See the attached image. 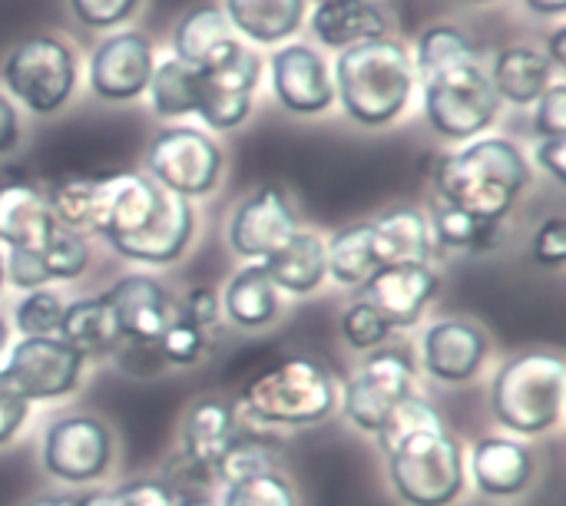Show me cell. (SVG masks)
Instances as JSON below:
<instances>
[{
	"mask_svg": "<svg viewBox=\"0 0 566 506\" xmlns=\"http://www.w3.org/2000/svg\"><path fill=\"white\" fill-rule=\"evenodd\" d=\"M534 159L544 172H551L554 182H566V136L560 139H541L534 149Z\"/></svg>",
	"mask_w": 566,
	"mask_h": 506,
	"instance_id": "f907efd6",
	"label": "cell"
},
{
	"mask_svg": "<svg viewBox=\"0 0 566 506\" xmlns=\"http://www.w3.org/2000/svg\"><path fill=\"white\" fill-rule=\"evenodd\" d=\"M113 464V434L99 418H60L43 434V467L63 484L99 481Z\"/></svg>",
	"mask_w": 566,
	"mask_h": 506,
	"instance_id": "30bf717a",
	"label": "cell"
},
{
	"mask_svg": "<svg viewBox=\"0 0 566 506\" xmlns=\"http://www.w3.org/2000/svg\"><path fill=\"white\" fill-rule=\"evenodd\" d=\"M219 302H222V312L245 331L265 328L279 315V288L272 285L262 262L239 268Z\"/></svg>",
	"mask_w": 566,
	"mask_h": 506,
	"instance_id": "f546056e",
	"label": "cell"
},
{
	"mask_svg": "<svg viewBox=\"0 0 566 506\" xmlns=\"http://www.w3.org/2000/svg\"><path fill=\"white\" fill-rule=\"evenodd\" d=\"M30 506H80V500H70V497H40Z\"/></svg>",
	"mask_w": 566,
	"mask_h": 506,
	"instance_id": "9f6ffc18",
	"label": "cell"
},
{
	"mask_svg": "<svg viewBox=\"0 0 566 506\" xmlns=\"http://www.w3.org/2000/svg\"><path fill=\"white\" fill-rule=\"evenodd\" d=\"M56 338L86 361V358H99L113 351L123 341V331L106 295H93V298H76L63 305Z\"/></svg>",
	"mask_w": 566,
	"mask_h": 506,
	"instance_id": "4316f807",
	"label": "cell"
},
{
	"mask_svg": "<svg viewBox=\"0 0 566 506\" xmlns=\"http://www.w3.org/2000/svg\"><path fill=\"white\" fill-rule=\"evenodd\" d=\"M222 506H295V491L279 471H262L226 484Z\"/></svg>",
	"mask_w": 566,
	"mask_h": 506,
	"instance_id": "8d00e7d4",
	"label": "cell"
},
{
	"mask_svg": "<svg viewBox=\"0 0 566 506\" xmlns=\"http://www.w3.org/2000/svg\"><path fill=\"white\" fill-rule=\"evenodd\" d=\"M531 259L547 268H560L566 262V222L560 215H551L541 222L531 242Z\"/></svg>",
	"mask_w": 566,
	"mask_h": 506,
	"instance_id": "bcb514c9",
	"label": "cell"
},
{
	"mask_svg": "<svg viewBox=\"0 0 566 506\" xmlns=\"http://www.w3.org/2000/svg\"><path fill=\"white\" fill-rule=\"evenodd\" d=\"M196 232V212L189 205V199L169 196L163 189V202L156 209V215L133 235L113 239L109 245L116 249V255L129 259V262H143V265H172L182 259V252L189 249Z\"/></svg>",
	"mask_w": 566,
	"mask_h": 506,
	"instance_id": "e0dca14e",
	"label": "cell"
},
{
	"mask_svg": "<svg viewBox=\"0 0 566 506\" xmlns=\"http://www.w3.org/2000/svg\"><path fill=\"white\" fill-rule=\"evenodd\" d=\"M242 404L249 418L259 424L312 428V424H322L335 411L338 388L325 365L312 358H285L259 371L245 384Z\"/></svg>",
	"mask_w": 566,
	"mask_h": 506,
	"instance_id": "277c9868",
	"label": "cell"
},
{
	"mask_svg": "<svg viewBox=\"0 0 566 506\" xmlns=\"http://www.w3.org/2000/svg\"><path fill=\"white\" fill-rule=\"evenodd\" d=\"M43 262H46V272H50V282L60 278V282H73L86 272L90 265V245L80 232L73 229H53V235L43 242L40 249Z\"/></svg>",
	"mask_w": 566,
	"mask_h": 506,
	"instance_id": "74e56055",
	"label": "cell"
},
{
	"mask_svg": "<svg viewBox=\"0 0 566 506\" xmlns=\"http://www.w3.org/2000/svg\"><path fill=\"white\" fill-rule=\"evenodd\" d=\"M179 312H182L189 321H196L199 328H212V325L219 321V312H222L219 292H216V288H192V292L182 298Z\"/></svg>",
	"mask_w": 566,
	"mask_h": 506,
	"instance_id": "681fc988",
	"label": "cell"
},
{
	"mask_svg": "<svg viewBox=\"0 0 566 506\" xmlns=\"http://www.w3.org/2000/svg\"><path fill=\"white\" fill-rule=\"evenodd\" d=\"M488 351L491 345H488L484 328L464 318H448V321L431 325L421 341V358H424L428 375L444 384L471 381L481 371Z\"/></svg>",
	"mask_w": 566,
	"mask_h": 506,
	"instance_id": "ac0fdd59",
	"label": "cell"
},
{
	"mask_svg": "<svg viewBox=\"0 0 566 506\" xmlns=\"http://www.w3.org/2000/svg\"><path fill=\"white\" fill-rule=\"evenodd\" d=\"M90 199H93V179H66L50 189L46 205L60 229H86L90 222Z\"/></svg>",
	"mask_w": 566,
	"mask_h": 506,
	"instance_id": "60d3db41",
	"label": "cell"
},
{
	"mask_svg": "<svg viewBox=\"0 0 566 506\" xmlns=\"http://www.w3.org/2000/svg\"><path fill=\"white\" fill-rule=\"evenodd\" d=\"M534 129H537L541 139H560V136H566V83L554 80L551 89L537 99Z\"/></svg>",
	"mask_w": 566,
	"mask_h": 506,
	"instance_id": "f6af8a7d",
	"label": "cell"
},
{
	"mask_svg": "<svg viewBox=\"0 0 566 506\" xmlns=\"http://www.w3.org/2000/svg\"><path fill=\"white\" fill-rule=\"evenodd\" d=\"M249 113H252V93L202 76L196 116H199L206 126H212V129H219V133H229V129L242 126V123L249 119Z\"/></svg>",
	"mask_w": 566,
	"mask_h": 506,
	"instance_id": "d590c367",
	"label": "cell"
},
{
	"mask_svg": "<svg viewBox=\"0 0 566 506\" xmlns=\"http://www.w3.org/2000/svg\"><path fill=\"white\" fill-rule=\"evenodd\" d=\"M163 189L139 172H113L93 179L90 222L86 229L103 235L106 242L139 232L159 209Z\"/></svg>",
	"mask_w": 566,
	"mask_h": 506,
	"instance_id": "7c38bea8",
	"label": "cell"
},
{
	"mask_svg": "<svg viewBox=\"0 0 566 506\" xmlns=\"http://www.w3.org/2000/svg\"><path fill=\"white\" fill-rule=\"evenodd\" d=\"M415 73L424 80L444 66H454V63H464V60H478V50L471 43V36L461 30V27H451V23H434L428 27L418 43H415Z\"/></svg>",
	"mask_w": 566,
	"mask_h": 506,
	"instance_id": "836d02e7",
	"label": "cell"
},
{
	"mask_svg": "<svg viewBox=\"0 0 566 506\" xmlns=\"http://www.w3.org/2000/svg\"><path fill=\"white\" fill-rule=\"evenodd\" d=\"M385 457L391 487L408 506H451L468 487L464 451L448 428L415 434Z\"/></svg>",
	"mask_w": 566,
	"mask_h": 506,
	"instance_id": "5b68a950",
	"label": "cell"
},
{
	"mask_svg": "<svg viewBox=\"0 0 566 506\" xmlns=\"http://www.w3.org/2000/svg\"><path fill=\"white\" fill-rule=\"evenodd\" d=\"M103 295L116 312L123 338H129L136 345H156L163 328L176 315V305H172L169 292L149 275H123Z\"/></svg>",
	"mask_w": 566,
	"mask_h": 506,
	"instance_id": "d6986e66",
	"label": "cell"
},
{
	"mask_svg": "<svg viewBox=\"0 0 566 506\" xmlns=\"http://www.w3.org/2000/svg\"><path fill=\"white\" fill-rule=\"evenodd\" d=\"M83 365L86 361L60 338H20L10 348V361L3 365V375L33 404V401L66 398L80 384Z\"/></svg>",
	"mask_w": 566,
	"mask_h": 506,
	"instance_id": "8fae6325",
	"label": "cell"
},
{
	"mask_svg": "<svg viewBox=\"0 0 566 506\" xmlns=\"http://www.w3.org/2000/svg\"><path fill=\"white\" fill-rule=\"evenodd\" d=\"M56 222L50 215L46 196L23 182L10 179L0 182V242L10 249H43L53 235Z\"/></svg>",
	"mask_w": 566,
	"mask_h": 506,
	"instance_id": "d4e9b609",
	"label": "cell"
},
{
	"mask_svg": "<svg viewBox=\"0 0 566 506\" xmlns=\"http://www.w3.org/2000/svg\"><path fill=\"white\" fill-rule=\"evenodd\" d=\"M239 441V421L232 404L222 398H202L189 408L182 421V454L192 471L216 481L219 464Z\"/></svg>",
	"mask_w": 566,
	"mask_h": 506,
	"instance_id": "ffe728a7",
	"label": "cell"
},
{
	"mask_svg": "<svg viewBox=\"0 0 566 506\" xmlns=\"http://www.w3.org/2000/svg\"><path fill=\"white\" fill-rule=\"evenodd\" d=\"M431 239L454 252H491L501 239V222H484L458 205L438 202L428 219Z\"/></svg>",
	"mask_w": 566,
	"mask_h": 506,
	"instance_id": "d6a6232c",
	"label": "cell"
},
{
	"mask_svg": "<svg viewBox=\"0 0 566 506\" xmlns=\"http://www.w3.org/2000/svg\"><path fill=\"white\" fill-rule=\"evenodd\" d=\"M156 56L153 43L136 30L109 33L96 43L90 56V89L96 99L106 103H129L139 99L149 86Z\"/></svg>",
	"mask_w": 566,
	"mask_h": 506,
	"instance_id": "5bb4252c",
	"label": "cell"
},
{
	"mask_svg": "<svg viewBox=\"0 0 566 506\" xmlns=\"http://www.w3.org/2000/svg\"><path fill=\"white\" fill-rule=\"evenodd\" d=\"M554 73L557 70L551 66L544 50H534V46H504V50H497V56L488 70L497 99L514 103V106L537 103L551 89Z\"/></svg>",
	"mask_w": 566,
	"mask_h": 506,
	"instance_id": "484cf974",
	"label": "cell"
},
{
	"mask_svg": "<svg viewBox=\"0 0 566 506\" xmlns=\"http://www.w3.org/2000/svg\"><path fill=\"white\" fill-rule=\"evenodd\" d=\"M534 454L514 438H481L471 454V474L488 497H517L534 481Z\"/></svg>",
	"mask_w": 566,
	"mask_h": 506,
	"instance_id": "7402d4cb",
	"label": "cell"
},
{
	"mask_svg": "<svg viewBox=\"0 0 566 506\" xmlns=\"http://www.w3.org/2000/svg\"><path fill=\"white\" fill-rule=\"evenodd\" d=\"M143 0H70L73 17L90 30H113L126 23Z\"/></svg>",
	"mask_w": 566,
	"mask_h": 506,
	"instance_id": "7bdbcfd3",
	"label": "cell"
},
{
	"mask_svg": "<svg viewBox=\"0 0 566 506\" xmlns=\"http://www.w3.org/2000/svg\"><path fill=\"white\" fill-rule=\"evenodd\" d=\"M464 3H494V0H464Z\"/></svg>",
	"mask_w": 566,
	"mask_h": 506,
	"instance_id": "94428289",
	"label": "cell"
},
{
	"mask_svg": "<svg viewBox=\"0 0 566 506\" xmlns=\"http://www.w3.org/2000/svg\"><path fill=\"white\" fill-rule=\"evenodd\" d=\"M239 43L242 40L232 33L222 7L216 3H199L186 10L172 30V56L189 63L199 73L222 66L239 50Z\"/></svg>",
	"mask_w": 566,
	"mask_h": 506,
	"instance_id": "44dd1931",
	"label": "cell"
},
{
	"mask_svg": "<svg viewBox=\"0 0 566 506\" xmlns=\"http://www.w3.org/2000/svg\"><path fill=\"white\" fill-rule=\"evenodd\" d=\"M20 143V116H17V106L7 93H0V156L17 149Z\"/></svg>",
	"mask_w": 566,
	"mask_h": 506,
	"instance_id": "816d5d0a",
	"label": "cell"
},
{
	"mask_svg": "<svg viewBox=\"0 0 566 506\" xmlns=\"http://www.w3.org/2000/svg\"><path fill=\"white\" fill-rule=\"evenodd\" d=\"M524 7L537 17H564L566 0H524Z\"/></svg>",
	"mask_w": 566,
	"mask_h": 506,
	"instance_id": "db71d44e",
	"label": "cell"
},
{
	"mask_svg": "<svg viewBox=\"0 0 566 506\" xmlns=\"http://www.w3.org/2000/svg\"><path fill=\"white\" fill-rule=\"evenodd\" d=\"M199 86H202V73L192 70L189 63L166 56L163 63L153 66L149 76V103L156 109V116L163 119H182V116H196L199 106Z\"/></svg>",
	"mask_w": 566,
	"mask_h": 506,
	"instance_id": "4dcf8cb0",
	"label": "cell"
},
{
	"mask_svg": "<svg viewBox=\"0 0 566 506\" xmlns=\"http://www.w3.org/2000/svg\"><path fill=\"white\" fill-rule=\"evenodd\" d=\"M566 401V361L554 351L511 358L491 384L494 418L524 438L547 434L560 424Z\"/></svg>",
	"mask_w": 566,
	"mask_h": 506,
	"instance_id": "3957f363",
	"label": "cell"
},
{
	"mask_svg": "<svg viewBox=\"0 0 566 506\" xmlns=\"http://www.w3.org/2000/svg\"><path fill=\"white\" fill-rule=\"evenodd\" d=\"M159 355L169 365H192L199 361V355L206 351V328H199L196 321H189L179 308L169 318V325L163 328L159 341H156Z\"/></svg>",
	"mask_w": 566,
	"mask_h": 506,
	"instance_id": "b9f144b4",
	"label": "cell"
},
{
	"mask_svg": "<svg viewBox=\"0 0 566 506\" xmlns=\"http://www.w3.org/2000/svg\"><path fill=\"white\" fill-rule=\"evenodd\" d=\"M80 506H119L116 504V497L113 494H90V497H83Z\"/></svg>",
	"mask_w": 566,
	"mask_h": 506,
	"instance_id": "11a10c76",
	"label": "cell"
},
{
	"mask_svg": "<svg viewBox=\"0 0 566 506\" xmlns=\"http://www.w3.org/2000/svg\"><path fill=\"white\" fill-rule=\"evenodd\" d=\"M119 506H176L179 497L166 481H129L119 491H113Z\"/></svg>",
	"mask_w": 566,
	"mask_h": 506,
	"instance_id": "7dc6e473",
	"label": "cell"
},
{
	"mask_svg": "<svg viewBox=\"0 0 566 506\" xmlns=\"http://www.w3.org/2000/svg\"><path fill=\"white\" fill-rule=\"evenodd\" d=\"M3 278H10V285L23 292L43 288L50 282V272L40 249H10V255H3Z\"/></svg>",
	"mask_w": 566,
	"mask_h": 506,
	"instance_id": "ee69618b",
	"label": "cell"
},
{
	"mask_svg": "<svg viewBox=\"0 0 566 506\" xmlns=\"http://www.w3.org/2000/svg\"><path fill=\"white\" fill-rule=\"evenodd\" d=\"M298 232V215L279 186H262L229 219V245L242 259H269Z\"/></svg>",
	"mask_w": 566,
	"mask_h": 506,
	"instance_id": "9a60e30c",
	"label": "cell"
},
{
	"mask_svg": "<svg viewBox=\"0 0 566 506\" xmlns=\"http://www.w3.org/2000/svg\"><path fill=\"white\" fill-rule=\"evenodd\" d=\"M146 169L159 189L192 202L216 189L222 176V149L202 129L166 126L146 149Z\"/></svg>",
	"mask_w": 566,
	"mask_h": 506,
	"instance_id": "ba28073f",
	"label": "cell"
},
{
	"mask_svg": "<svg viewBox=\"0 0 566 506\" xmlns=\"http://www.w3.org/2000/svg\"><path fill=\"white\" fill-rule=\"evenodd\" d=\"M312 36L322 46L348 50L388 36V13L375 0H322L308 17Z\"/></svg>",
	"mask_w": 566,
	"mask_h": 506,
	"instance_id": "603a6c76",
	"label": "cell"
},
{
	"mask_svg": "<svg viewBox=\"0 0 566 506\" xmlns=\"http://www.w3.org/2000/svg\"><path fill=\"white\" fill-rule=\"evenodd\" d=\"M7 348H10V325H7L3 315H0V358L7 355Z\"/></svg>",
	"mask_w": 566,
	"mask_h": 506,
	"instance_id": "6f0895ef",
	"label": "cell"
},
{
	"mask_svg": "<svg viewBox=\"0 0 566 506\" xmlns=\"http://www.w3.org/2000/svg\"><path fill=\"white\" fill-rule=\"evenodd\" d=\"M424 83V116L441 139L468 143L478 139L501 113V99L481 60L444 66Z\"/></svg>",
	"mask_w": 566,
	"mask_h": 506,
	"instance_id": "8992f818",
	"label": "cell"
},
{
	"mask_svg": "<svg viewBox=\"0 0 566 506\" xmlns=\"http://www.w3.org/2000/svg\"><path fill=\"white\" fill-rule=\"evenodd\" d=\"M441 278L438 272L421 262V265H388L378 268L365 285V302L378 308V315L395 328H411L424 315V308L438 298Z\"/></svg>",
	"mask_w": 566,
	"mask_h": 506,
	"instance_id": "2e32d148",
	"label": "cell"
},
{
	"mask_svg": "<svg viewBox=\"0 0 566 506\" xmlns=\"http://www.w3.org/2000/svg\"><path fill=\"white\" fill-rule=\"evenodd\" d=\"M325 265H328V275L338 285L361 288L378 272V262H375V252H371V225L358 222V225L338 229L325 242Z\"/></svg>",
	"mask_w": 566,
	"mask_h": 506,
	"instance_id": "1f68e13d",
	"label": "cell"
},
{
	"mask_svg": "<svg viewBox=\"0 0 566 506\" xmlns=\"http://www.w3.org/2000/svg\"><path fill=\"white\" fill-rule=\"evenodd\" d=\"M438 202L458 205L484 222H501L531 182L524 152L504 136L471 139L434 162Z\"/></svg>",
	"mask_w": 566,
	"mask_h": 506,
	"instance_id": "6da1fadb",
	"label": "cell"
},
{
	"mask_svg": "<svg viewBox=\"0 0 566 506\" xmlns=\"http://www.w3.org/2000/svg\"><path fill=\"white\" fill-rule=\"evenodd\" d=\"M3 282H7V278H3V252H0V288H3Z\"/></svg>",
	"mask_w": 566,
	"mask_h": 506,
	"instance_id": "91938a15",
	"label": "cell"
},
{
	"mask_svg": "<svg viewBox=\"0 0 566 506\" xmlns=\"http://www.w3.org/2000/svg\"><path fill=\"white\" fill-rule=\"evenodd\" d=\"M269 80L279 106L295 116H318L335 106L332 66L308 43H282L269 60Z\"/></svg>",
	"mask_w": 566,
	"mask_h": 506,
	"instance_id": "4fadbf2b",
	"label": "cell"
},
{
	"mask_svg": "<svg viewBox=\"0 0 566 506\" xmlns=\"http://www.w3.org/2000/svg\"><path fill=\"white\" fill-rule=\"evenodd\" d=\"M308 0H226V20L232 30L262 46L289 43L305 20Z\"/></svg>",
	"mask_w": 566,
	"mask_h": 506,
	"instance_id": "83f0119b",
	"label": "cell"
},
{
	"mask_svg": "<svg viewBox=\"0 0 566 506\" xmlns=\"http://www.w3.org/2000/svg\"><path fill=\"white\" fill-rule=\"evenodd\" d=\"M0 76L13 99H20L36 116H50L70 103L80 80V66L66 40L36 33L20 40L7 53Z\"/></svg>",
	"mask_w": 566,
	"mask_h": 506,
	"instance_id": "52a82bcc",
	"label": "cell"
},
{
	"mask_svg": "<svg viewBox=\"0 0 566 506\" xmlns=\"http://www.w3.org/2000/svg\"><path fill=\"white\" fill-rule=\"evenodd\" d=\"M262 268L269 272L272 285L279 292H292V295H312L325 275V239L315 232L298 229L279 252H272L269 259H262Z\"/></svg>",
	"mask_w": 566,
	"mask_h": 506,
	"instance_id": "f1b7e54d",
	"label": "cell"
},
{
	"mask_svg": "<svg viewBox=\"0 0 566 506\" xmlns=\"http://www.w3.org/2000/svg\"><path fill=\"white\" fill-rule=\"evenodd\" d=\"M411 394H418L411 351L378 348L368 355V361L358 368V375H352V381L345 384L342 408H345V418L358 431L375 434L381 428V421L388 418V411Z\"/></svg>",
	"mask_w": 566,
	"mask_h": 506,
	"instance_id": "9c48e42d",
	"label": "cell"
},
{
	"mask_svg": "<svg viewBox=\"0 0 566 506\" xmlns=\"http://www.w3.org/2000/svg\"><path fill=\"white\" fill-rule=\"evenodd\" d=\"M544 56L551 60V66H554V70H564L566 66V27H557V30L551 33Z\"/></svg>",
	"mask_w": 566,
	"mask_h": 506,
	"instance_id": "f5cc1de1",
	"label": "cell"
},
{
	"mask_svg": "<svg viewBox=\"0 0 566 506\" xmlns=\"http://www.w3.org/2000/svg\"><path fill=\"white\" fill-rule=\"evenodd\" d=\"M27 414H30V401L0 371V444H10L17 438V431L23 428Z\"/></svg>",
	"mask_w": 566,
	"mask_h": 506,
	"instance_id": "c3c4849f",
	"label": "cell"
},
{
	"mask_svg": "<svg viewBox=\"0 0 566 506\" xmlns=\"http://www.w3.org/2000/svg\"><path fill=\"white\" fill-rule=\"evenodd\" d=\"M342 335H345L348 348H355V351H378L391 338V325L378 315V308L371 302L358 298L355 305H348V312L342 318Z\"/></svg>",
	"mask_w": 566,
	"mask_h": 506,
	"instance_id": "ab89813d",
	"label": "cell"
},
{
	"mask_svg": "<svg viewBox=\"0 0 566 506\" xmlns=\"http://www.w3.org/2000/svg\"><path fill=\"white\" fill-rule=\"evenodd\" d=\"M441 428H448L444 418H441V411L431 401H424L421 394H411V398L398 401L388 411V418L381 421V428L375 431V438H378L381 454H388L401 441H408L415 434H424V431H441Z\"/></svg>",
	"mask_w": 566,
	"mask_h": 506,
	"instance_id": "e575fe53",
	"label": "cell"
},
{
	"mask_svg": "<svg viewBox=\"0 0 566 506\" xmlns=\"http://www.w3.org/2000/svg\"><path fill=\"white\" fill-rule=\"evenodd\" d=\"M434 239L428 215L415 205H395L378 222H371V252L378 268L388 265H421L431 259Z\"/></svg>",
	"mask_w": 566,
	"mask_h": 506,
	"instance_id": "cb8c5ba5",
	"label": "cell"
},
{
	"mask_svg": "<svg viewBox=\"0 0 566 506\" xmlns=\"http://www.w3.org/2000/svg\"><path fill=\"white\" fill-rule=\"evenodd\" d=\"M332 83L335 103H342L358 126L381 129L405 116L418 86V73L408 46L381 36L342 50L332 66Z\"/></svg>",
	"mask_w": 566,
	"mask_h": 506,
	"instance_id": "7a4b0ae2",
	"label": "cell"
},
{
	"mask_svg": "<svg viewBox=\"0 0 566 506\" xmlns=\"http://www.w3.org/2000/svg\"><path fill=\"white\" fill-rule=\"evenodd\" d=\"M60 318H63V302L46 288L27 292V298L13 308V328L23 338H56Z\"/></svg>",
	"mask_w": 566,
	"mask_h": 506,
	"instance_id": "f35d334b",
	"label": "cell"
},
{
	"mask_svg": "<svg viewBox=\"0 0 566 506\" xmlns=\"http://www.w3.org/2000/svg\"><path fill=\"white\" fill-rule=\"evenodd\" d=\"M176 506H219V504H212V500H206V497H186V500H179Z\"/></svg>",
	"mask_w": 566,
	"mask_h": 506,
	"instance_id": "680465c9",
	"label": "cell"
}]
</instances>
